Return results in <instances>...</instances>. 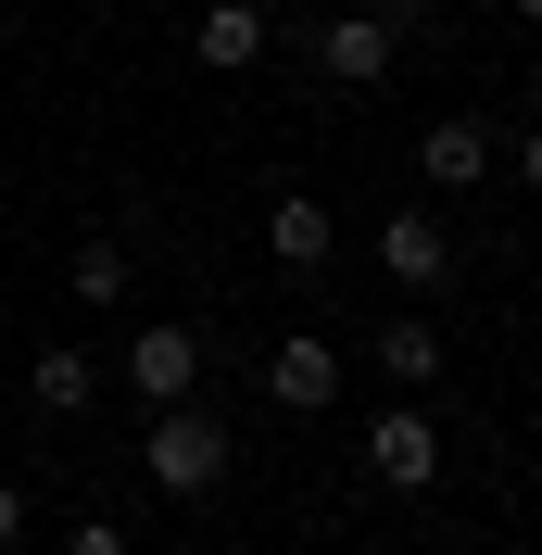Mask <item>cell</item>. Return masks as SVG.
<instances>
[{
    "label": "cell",
    "instance_id": "obj_1",
    "mask_svg": "<svg viewBox=\"0 0 542 555\" xmlns=\"http://www.w3.org/2000/svg\"><path fill=\"white\" fill-rule=\"evenodd\" d=\"M404 26H429V0H328V26H315L304 51L340 89H378V76L404 64Z\"/></svg>",
    "mask_w": 542,
    "mask_h": 555
},
{
    "label": "cell",
    "instance_id": "obj_2",
    "mask_svg": "<svg viewBox=\"0 0 542 555\" xmlns=\"http://www.w3.org/2000/svg\"><path fill=\"white\" fill-rule=\"evenodd\" d=\"M139 467H152V492H177V505H203L215 480H228V416L215 404H152V429H139Z\"/></svg>",
    "mask_w": 542,
    "mask_h": 555
},
{
    "label": "cell",
    "instance_id": "obj_3",
    "mask_svg": "<svg viewBox=\"0 0 542 555\" xmlns=\"http://www.w3.org/2000/svg\"><path fill=\"white\" fill-rule=\"evenodd\" d=\"M366 480H391V492H429V480H441V416H429V391H391V404L366 416Z\"/></svg>",
    "mask_w": 542,
    "mask_h": 555
},
{
    "label": "cell",
    "instance_id": "obj_4",
    "mask_svg": "<svg viewBox=\"0 0 542 555\" xmlns=\"http://www.w3.org/2000/svg\"><path fill=\"white\" fill-rule=\"evenodd\" d=\"M378 278H391L404 304H429V291H454V228H441L429 203H391V215H378Z\"/></svg>",
    "mask_w": 542,
    "mask_h": 555
},
{
    "label": "cell",
    "instance_id": "obj_5",
    "mask_svg": "<svg viewBox=\"0 0 542 555\" xmlns=\"http://www.w3.org/2000/svg\"><path fill=\"white\" fill-rule=\"evenodd\" d=\"M266 404H278V416H328V404H340V341L291 328V341L266 353Z\"/></svg>",
    "mask_w": 542,
    "mask_h": 555
},
{
    "label": "cell",
    "instance_id": "obj_6",
    "mask_svg": "<svg viewBox=\"0 0 542 555\" xmlns=\"http://www.w3.org/2000/svg\"><path fill=\"white\" fill-rule=\"evenodd\" d=\"M127 379H139V404H177V391H203V328H139L127 341Z\"/></svg>",
    "mask_w": 542,
    "mask_h": 555
},
{
    "label": "cell",
    "instance_id": "obj_7",
    "mask_svg": "<svg viewBox=\"0 0 542 555\" xmlns=\"http://www.w3.org/2000/svg\"><path fill=\"white\" fill-rule=\"evenodd\" d=\"M266 0H203V26H190V51H203V76H253L266 64Z\"/></svg>",
    "mask_w": 542,
    "mask_h": 555
},
{
    "label": "cell",
    "instance_id": "obj_8",
    "mask_svg": "<svg viewBox=\"0 0 542 555\" xmlns=\"http://www.w3.org/2000/svg\"><path fill=\"white\" fill-rule=\"evenodd\" d=\"M416 177H429V190H479V177H492V127H479V114H429V127H416Z\"/></svg>",
    "mask_w": 542,
    "mask_h": 555
},
{
    "label": "cell",
    "instance_id": "obj_9",
    "mask_svg": "<svg viewBox=\"0 0 542 555\" xmlns=\"http://www.w3.org/2000/svg\"><path fill=\"white\" fill-rule=\"evenodd\" d=\"M266 253H278L291 278H315V266L340 253V215L315 203V190H278V203H266Z\"/></svg>",
    "mask_w": 542,
    "mask_h": 555
},
{
    "label": "cell",
    "instance_id": "obj_10",
    "mask_svg": "<svg viewBox=\"0 0 542 555\" xmlns=\"http://www.w3.org/2000/svg\"><path fill=\"white\" fill-rule=\"evenodd\" d=\"M441 353H454V341H441L429 315H391V328H366V366H378L391 391H429V379H441Z\"/></svg>",
    "mask_w": 542,
    "mask_h": 555
},
{
    "label": "cell",
    "instance_id": "obj_11",
    "mask_svg": "<svg viewBox=\"0 0 542 555\" xmlns=\"http://www.w3.org/2000/svg\"><path fill=\"white\" fill-rule=\"evenodd\" d=\"M26 391H38V416H89V404H102V366H89L76 341H51V353L26 366Z\"/></svg>",
    "mask_w": 542,
    "mask_h": 555
},
{
    "label": "cell",
    "instance_id": "obj_12",
    "mask_svg": "<svg viewBox=\"0 0 542 555\" xmlns=\"http://www.w3.org/2000/svg\"><path fill=\"white\" fill-rule=\"evenodd\" d=\"M64 291H76V304H89V315H114V304H127V241H76Z\"/></svg>",
    "mask_w": 542,
    "mask_h": 555
},
{
    "label": "cell",
    "instance_id": "obj_13",
    "mask_svg": "<svg viewBox=\"0 0 542 555\" xmlns=\"http://www.w3.org/2000/svg\"><path fill=\"white\" fill-rule=\"evenodd\" d=\"M64 555H139V543H127L114 518H76V530H64Z\"/></svg>",
    "mask_w": 542,
    "mask_h": 555
},
{
    "label": "cell",
    "instance_id": "obj_14",
    "mask_svg": "<svg viewBox=\"0 0 542 555\" xmlns=\"http://www.w3.org/2000/svg\"><path fill=\"white\" fill-rule=\"evenodd\" d=\"M13 543H26V492L0 480V555H13Z\"/></svg>",
    "mask_w": 542,
    "mask_h": 555
},
{
    "label": "cell",
    "instance_id": "obj_15",
    "mask_svg": "<svg viewBox=\"0 0 542 555\" xmlns=\"http://www.w3.org/2000/svg\"><path fill=\"white\" fill-rule=\"evenodd\" d=\"M517 177H530V203H542V127H530V139H517Z\"/></svg>",
    "mask_w": 542,
    "mask_h": 555
},
{
    "label": "cell",
    "instance_id": "obj_16",
    "mask_svg": "<svg viewBox=\"0 0 542 555\" xmlns=\"http://www.w3.org/2000/svg\"><path fill=\"white\" fill-rule=\"evenodd\" d=\"M505 13H517V26H542V0H505Z\"/></svg>",
    "mask_w": 542,
    "mask_h": 555
},
{
    "label": "cell",
    "instance_id": "obj_17",
    "mask_svg": "<svg viewBox=\"0 0 542 555\" xmlns=\"http://www.w3.org/2000/svg\"><path fill=\"white\" fill-rule=\"evenodd\" d=\"M315 13H328V0H315Z\"/></svg>",
    "mask_w": 542,
    "mask_h": 555
}]
</instances>
